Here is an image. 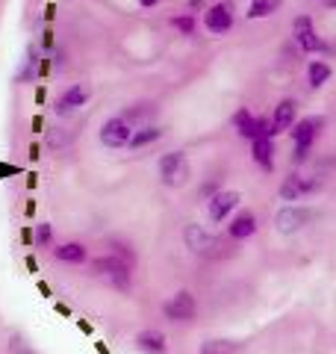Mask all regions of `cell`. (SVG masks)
<instances>
[{
  "instance_id": "cell-7",
  "label": "cell",
  "mask_w": 336,
  "mask_h": 354,
  "mask_svg": "<svg viewBox=\"0 0 336 354\" xmlns=\"http://www.w3.org/2000/svg\"><path fill=\"white\" fill-rule=\"evenodd\" d=\"M236 204H239V192H233V189L216 192L207 201V213H209L212 221H224V218H227V213H233V207H236Z\"/></svg>"
},
{
  "instance_id": "cell-6",
  "label": "cell",
  "mask_w": 336,
  "mask_h": 354,
  "mask_svg": "<svg viewBox=\"0 0 336 354\" xmlns=\"http://www.w3.org/2000/svg\"><path fill=\"white\" fill-rule=\"evenodd\" d=\"M316 189H319V180H312L307 174H289L283 186H280V198H283V201H298V198H304Z\"/></svg>"
},
{
  "instance_id": "cell-26",
  "label": "cell",
  "mask_w": 336,
  "mask_h": 354,
  "mask_svg": "<svg viewBox=\"0 0 336 354\" xmlns=\"http://www.w3.org/2000/svg\"><path fill=\"white\" fill-rule=\"evenodd\" d=\"M307 153H310V148L295 145V162H307Z\"/></svg>"
},
{
  "instance_id": "cell-4",
  "label": "cell",
  "mask_w": 336,
  "mask_h": 354,
  "mask_svg": "<svg viewBox=\"0 0 336 354\" xmlns=\"http://www.w3.org/2000/svg\"><path fill=\"white\" fill-rule=\"evenodd\" d=\"M165 319H171V322H192L195 313H198V304H195V298L192 292H174L171 298L165 301Z\"/></svg>"
},
{
  "instance_id": "cell-17",
  "label": "cell",
  "mask_w": 336,
  "mask_h": 354,
  "mask_svg": "<svg viewBox=\"0 0 336 354\" xmlns=\"http://www.w3.org/2000/svg\"><path fill=\"white\" fill-rule=\"evenodd\" d=\"M53 257L62 263H86V245H80V242H65V245L53 251Z\"/></svg>"
},
{
  "instance_id": "cell-2",
  "label": "cell",
  "mask_w": 336,
  "mask_h": 354,
  "mask_svg": "<svg viewBox=\"0 0 336 354\" xmlns=\"http://www.w3.org/2000/svg\"><path fill=\"white\" fill-rule=\"evenodd\" d=\"M160 177L165 186H171V189H177V186H183L189 180V160L183 151H171L165 153V157L160 160Z\"/></svg>"
},
{
  "instance_id": "cell-27",
  "label": "cell",
  "mask_w": 336,
  "mask_h": 354,
  "mask_svg": "<svg viewBox=\"0 0 336 354\" xmlns=\"http://www.w3.org/2000/svg\"><path fill=\"white\" fill-rule=\"evenodd\" d=\"M139 3H142V6H156L160 0H139Z\"/></svg>"
},
{
  "instance_id": "cell-21",
  "label": "cell",
  "mask_w": 336,
  "mask_h": 354,
  "mask_svg": "<svg viewBox=\"0 0 336 354\" xmlns=\"http://www.w3.org/2000/svg\"><path fill=\"white\" fill-rule=\"evenodd\" d=\"M272 157H274L272 139H254V160L260 162L263 169H272Z\"/></svg>"
},
{
  "instance_id": "cell-5",
  "label": "cell",
  "mask_w": 336,
  "mask_h": 354,
  "mask_svg": "<svg viewBox=\"0 0 336 354\" xmlns=\"http://www.w3.org/2000/svg\"><path fill=\"white\" fill-rule=\"evenodd\" d=\"M310 218H312V213H310L307 207H292V204H289V207H283V209H280V213L274 216V227L280 230V234L289 236V234H295V230L304 227Z\"/></svg>"
},
{
  "instance_id": "cell-25",
  "label": "cell",
  "mask_w": 336,
  "mask_h": 354,
  "mask_svg": "<svg viewBox=\"0 0 336 354\" xmlns=\"http://www.w3.org/2000/svg\"><path fill=\"white\" fill-rule=\"evenodd\" d=\"M174 27L183 30V32H192V30H195V21L189 18V15H186V18H174Z\"/></svg>"
},
{
  "instance_id": "cell-28",
  "label": "cell",
  "mask_w": 336,
  "mask_h": 354,
  "mask_svg": "<svg viewBox=\"0 0 336 354\" xmlns=\"http://www.w3.org/2000/svg\"><path fill=\"white\" fill-rule=\"evenodd\" d=\"M324 6H330V9H336V0H324Z\"/></svg>"
},
{
  "instance_id": "cell-8",
  "label": "cell",
  "mask_w": 336,
  "mask_h": 354,
  "mask_svg": "<svg viewBox=\"0 0 336 354\" xmlns=\"http://www.w3.org/2000/svg\"><path fill=\"white\" fill-rule=\"evenodd\" d=\"M204 24H207L209 32H216V36H224V32L233 27V9H230V3H216V6H209Z\"/></svg>"
},
{
  "instance_id": "cell-1",
  "label": "cell",
  "mask_w": 336,
  "mask_h": 354,
  "mask_svg": "<svg viewBox=\"0 0 336 354\" xmlns=\"http://www.w3.org/2000/svg\"><path fill=\"white\" fill-rule=\"evenodd\" d=\"M92 272L97 278H106L109 283L121 286V290H127L130 283V266L118 257V254H104V257H95L92 260Z\"/></svg>"
},
{
  "instance_id": "cell-10",
  "label": "cell",
  "mask_w": 336,
  "mask_h": 354,
  "mask_svg": "<svg viewBox=\"0 0 336 354\" xmlns=\"http://www.w3.org/2000/svg\"><path fill=\"white\" fill-rule=\"evenodd\" d=\"M295 39H298V44L304 50H310V53H316V50H324V44H321V39L316 36V30H312V21L307 18V15H301V18H295Z\"/></svg>"
},
{
  "instance_id": "cell-12",
  "label": "cell",
  "mask_w": 336,
  "mask_h": 354,
  "mask_svg": "<svg viewBox=\"0 0 336 354\" xmlns=\"http://www.w3.org/2000/svg\"><path fill=\"white\" fill-rule=\"evenodd\" d=\"M88 101V86L83 83H77L71 88H65L62 97H59V104H56V113H74L77 106H86Z\"/></svg>"
},
{
  "instance_id": "cell-19",
  "label": "cell",
  "mask_w": 336,
  "mask_h": 354,
  "mask_svg": "<svg viewBox=\"0 0 336 354\" xmlns=\"http://www.w3.org/2000/svg\"><path fill=\"white\" fill-rule=\"evenodd\" d=\"M307 80H310V86H312V88H321L324 83L330 80V65L324 62V59H316V62H310Z\"/></svg>"
},
{
  "instance_id": "cell-3",
  "label": "cell",
  "mask_w": 336,
  "mask_h": 354,
  "mask_svg": "<svg viewBox=\"0 0 336 354\" xmlns=\"http://www.w3.org/2000/svg\"><path fill=\"white\" fill-rule=\"evenodd\" d=\"M133 136V124L124 118V115H115L104 121V127H100V142H104L106 148H124Z\"/></svg>"
},
{
  "instance_id": "cell-11",
  "label": "cell",
  "mask_w": 336,
  "mask_h": 354,
  "mask_svg": "<svg viewBox=\"0 0 336 354\" xmlns=\"http://www.w3.org/2000/svg\"><path fill=\"white\" fill-rule=\"evenodd\" d=\"M321 127H324V118H319V115L301 118L298 124H295V130H292L295 145H304V148H310V145H312V139L319 136V130H321Z\"/></svg>"
},
{
  "instance_id": "cell-24",
  "label": "cell",
  "mask_w": 336,
  "mask_h": 354,
  "mask_svg": "<svg viewBox=\"0 0 336 354\" xmlns=\"http://www.w3.org/2000/svg\"><path fill=\"white\" fill-rule=\"evenodd\" d=\"M50 236H53L50 225H39V227H36V242H39V245H48Z\"/></svg>"
},
{
  "instance_id": "cell-9",
  "label": "cell",
  "mask_w": 336,
  "mask_h": 354,
  "mask_svg": "<svg viewBox=\"0 0 336 354\" xmlns=\"http://www.w3.org/2000/svg\"><path fill=\"white\" fill-rule=\"evenodd\" d=\"M183 239H186V248L192 254H209L212 248H216V239L207 234L204 225H186Z\"/></svg>"
},
{
  "instance_id": "cell-20",
  "label": "cell",
  "mask_w": 336,
  "mask_h": 354,
  "mask_svg": "<svg viewBox=\"0 0 336 354\" xmlns=\"http://www.w3.org/2000/svg\"><path fill=\"white\" fill-rule=\"evenodd\" d=\"M283 6V0H251V6H248V18H268V15H274L277 9Z\"/></svg>"
},
{
  "instance_id": "cell-23",
  "label": "cell",
  "mask_w": 336,
  "mask_h": 354,
  "mask_svg": "<svg viewBox=\"0 0 336 354\" xmlns=\"http://www.w3.org/2000/svg\"><path fill=\"white\" fill-rule=\"evenodd\" d=\"M9 351H12V354H36L24 339H21V337H12V339H9Z\"/></svg>"
},
{
  "instance_id": "cell-22",
  "label": "cell",
  "mask_w": 336,
  "mask_h": 354,
  "mask_svg": "<svg viewBox=\"0 0 336 354\" xmlns=\"http://www.w3.org/2000/svg\"><path fill=\"white\" fill-rule=\"evenodd\" d=\"M200 354H239V342L233 339H209L200 346Z\"/></svg>"
},
{
  "instance_id": "cell-13",
  "label": "cell",
  "mask_w": 336,
  "mask_h": 354,
  "mask_svg": "<svg viewBox=\"0 0 336 354\" xmlns=\"http://www.w3.org/2000/svg\"><path fill=\"white\" fill-rule=\"evenodd\" d=\"M295 124V101H280L274 106V115H272V127H274V136L277 133H286L289 127Z\"/></svg>"
},
{
  "instance_id": "cell-18",
  "label": "cell",
  "mask_w": 336,
  "mask_h": 354,
  "mask_svg": "<svg viewBox=\"0 0 336 354\" xmlns=\"http://www.w3.org/2000/svg\"><path fill=\"white\" fill-rule=\"evenodd\" d=\"M256 121L260 118H254L248 109H239V113L233 115V124H236L239 136H245V139H256Z\"/></svg>"
},
{
  "instance_id": "cell-16",
  "label": "cell",
  "mask_w": 336,
  "mask_h": 354,
  "mask_svg": "<svg viewBox=\"0 0 336 354\" xmlns=\"http://www.w3.org/2000/svg\"><path fill=\"white\" fill-rule=\"evenodd\" d=\"M162 139V130L160 127H153V124H144V127H139V130H133V136H130V142H127V148H144V145H151V142H160Z\"/></svg>"
},
{
  "instance_id": "cell-15",
  "label": "cell",
  "mask_w": 336,
  "mask_h": 354,
  "mask_svg": "<svg viewBox=\"0 0 336 354\" xmlns=\"http://www.w3.org/2000/svg\"><path fill=\"white\" fill-rule=\"evenodd\" d=\"M136 346L144 351V354H165V337L160 330H142L136 337Z\"/></svg>"
},
{
  "instance_id": "cell-14",
  "label": "cell",
  "mask_w": 336,
  "mask_h": 354,
  "mask_svg": "<svg viewBox=\"0 0 336 354\" xmlns=\"http://www.w3.org/2000/svg\"><path fill=\"white\" fill-rule=\"evenodd\" d=\"M256 230V216L251 213V209H245V213H239L236 218L230 221V227H227V234L233 239H248L251 234Z\"/></svg>"
}]
</instances>
